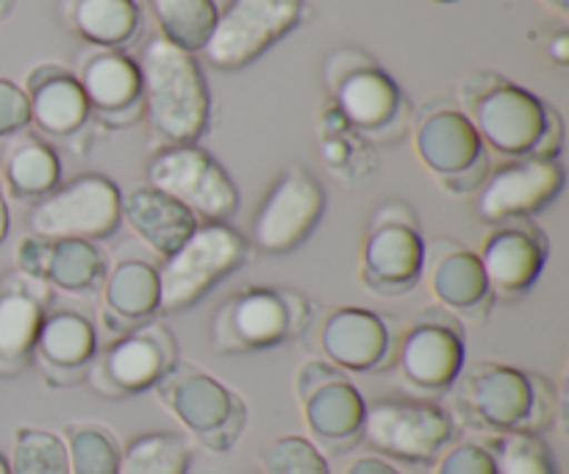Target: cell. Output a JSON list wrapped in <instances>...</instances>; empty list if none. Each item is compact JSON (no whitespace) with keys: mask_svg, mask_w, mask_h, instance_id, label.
<instances>
[{"mask_svg":"<svg viewBox=\"0 0 569 474\" xmlns=\"http://www.w3.org/2000/svg\"><path fill=\"white\" fill-rule=\"evenodd\" d=\"M142 111L167 144H194L209 125V83L198 59L164 37H150L139 53Z\"/></svg>","mask_w":569,"mask_h":474,"instance_id":"6da1fadb","label":"cell"},{"mask_svg":"<svg viewBox=\"0 0 569 474\" xmlns=\"http://www.w3.org/2000/svg\"><path fill=\"white\" fill-rule=\"evenodd\" d=\"M450 389L461 420L498 436L511 431L537 433L539 425H545L542 420H550V386L517 366L478 361L461 370Z\"/></svg>","mask_w":569,"mask_h":474,"instance_id":"7a4b0ae2","label":"cell"},{"mask_svg":"<svg viewBox=\"0 0 569 474\" xmlns=\"http://www.w3.org/2000/svg\"><path fill=\"white\" fill-rule=\"evenodd\" d=\"M461 103L483 148L489 144L511 159L533 155L550 114V105L537 94L495 72H472L461 83Z\"/></svg>","mask_w":569,"mask_h":474,"instance_id":"3957f363","label":"cell"},{"mask_svg":"<svg viewBox=\"0 0 569 474\" xmlns=\"http://www.w3.org/2000/svg\"><path fill=\"white\" fill-rule=\"evenodd\" d=\"M248 259V242L228 222H200L159 266V311L183 314Z\"/></svg>","mask_w":569,"mask_h":474,"instance_id":"277c9868","label":"cell"},{"mask_svg":"<svg viewBox=\"0 0 569 474\" xmlns=\"http://www.w3.org/2000/svg\"><path fill=\"white\" fill-rule=\"evenodd\" d=\"M309 300L292 289L248 286L231 294L211 320V344L222 355L272 350L309 322Z\"/></svg>","mask_w":569,"mask_h":474,"instance_id":"5b68a950","label":"cell"},{"mask_svg":"<svg viewBox=\"0 0 569 474\" xmlns=\"http://www.w3.org/2000/svg\"><path fill=\"white\" fill-rule=\"evenodd\" d=\"M161 405L192 433L203 447L226 453L244 427V405L226 383L198 366L172 364L156 383Z\"/></svg>","mask_w":569,"mask_h":474,"instance_id":"8992f818","label":"cell"},{"mask_svg":"<svg viewBox=\"0 0 569 474\" xmlns=\"http://www.w3.org/2000/svg\"><path fill=\"white\" fill-rule=\"evenodd\" d=\"M148 186L192 211L198 222H226L239 209L237 183L198 144H167L144 167Z\"/></svg>","mask_w":569,"mask_h":474,"instance_id":"52a82bcc","label":"cell"},{"mask_svg":"<svg viewBox=\"0 0 569 474\" xmlns=\"http://www.w3.org/2000/svg\"><path fill=\"white\" fill-rule=\"evenodd\" d=\"M426 239L417 228V214L406 203H383L372 214L361 242L359 275L370 292L395 297L406 294L422 278Z\"/></svg>","mask_w":569,"mask_h":474,"instance_id":"ba28073f","label":"cell"},{"mask_svg":"<svg viewBox=\"0 0 569 474\" xmlns=\"http://www.w3.org/2000/svg\"><path fill=\"white\" fill-rule=\"evenodd\" d=\"M120 186L111 178L87 172L56 186L48 198L37 200L28 214L31 236L48 239H98L120 228Z\"/></svg>","mask_w":569,"mask_h":474,"instance_id":"9c48e42d","label":"cell"},{"mask_svg":"<svg viewBox=\"0 0 569 474\" xmlns=\"http://www.w3.org/2000/svg\"><path fill=\"white\" fill-rule=\"evenodd\" d=\"M303 0H228L203 53L217 70H242L303 20Z\"/></svg>","mask_w":569,"mask_h":474,"instance_id":"30bf717a","label":"cell"},{"mask_svg":"<svg viewBox=\"0 0 569 474\" xmlns=\"http://www.w3.org/2000/svg\"><path fill=\"white\" fill-rule=\"evenodd\" d=\"M415 150L420 164L450 194L478 192L489 175L487 148L459 109H433L422 114L415 131Z\"/></svg>","mask_w":569,"mask_h":474,"instance_id":"8fae6325","label":"cell"},{"mask_svg":"<svg viewBox=\"0 0 569 474\" xmlns=\"http://www.w3.org/2000/svg\"><path fill=\"white\" fill-rule=\"evenodd\" d=\"M453 436L448 411L426 400H376L367 405L361 438L376 453L409 464L437 461Z\"/></svg>","mask_w":569,"mask_h":474,"instance_id":"7c38bea8","label":"cell"},{"mask_svg":"<svg viewBox=\"0 0 569 474\" xmlns=\"http://www.w3.org/2000/svg\"><path fill=\"white\" fill-rule=\"evenodd\" d=\"M326 189L309 167H289L276 178L270 192L256 209L250 242L261 253H292L320 225L326 214Z\"/></svg>","mask_w":569,"mask_h":474,"instance_id":"4fadbf2b","label":"cell"},{"mask_svg":"<svg viewBox=\"0 0 569 474\" xmlns=\"http://www.w3.org/2000/svg\"><path fill=\"white\" fill-rule=\"evenodd\" d=\"M176 361L170 331L159 322H144L94 355L89 381L106 397H128L153 389Z\"/></svg>","mask_w":569,"mask_h":474,"instance_id":"5bb4252c","label":"cell"},{"mask_svg":"<svg viewBox=\"0 0 569 474\" xmlns=\"http://www.w3.org/2000/svg\"><path fill=\"white\" fill-rule=\"evenodd\" d=\"M561 189H565V167L559 164V159L522 155L483 178L476 194V214L489 225L528 220L548 209Z\"/></svg>","mask_w":569,"mask_h":474,"instance_id":"9a60e30c","label":"cell"},{"mask_svg":"<svg viewBox=\"0 0 569 474\" xmlns=\"http://www.w3.org/2000/svg\"><path fill=\"white\" fill-rule=\"evenodd\" d=\"M298 397L311 436L331 447H350L361 438L367 400L337 366L309 361L298 372Z\"/></svg>","mask_w":569,"mask_h":474,"instance_id":"2e32d148","label":"cell"},{"mask_svg":"<svg viewBox=\"0 0 569 474\" xmlns=\"http://www.w3.org/2000/svg\"><path fill=\"white\" fill-rule=\"evenodd\" d=\"M465 370V336L456 316L426 314L403 333L398 347V372L422 394L448 392Z\"/></svg>","mask_w":569,"mask_h":474,"instance_id":"e0dca14e","label":"cell"},{"mask_svg":"<svg viewBox=\"0 0 569 474\" xmlns=\"http://www.w3.org/2000/svg\"><path fill=\"white\" fill-rule=\"evenodd\" d=\"M548 236L533 222L492 225L478 253L492 300H517L531 292L548 266Z\"/></svg>","mask_w":569,"mask_h":474,"instance_id":"ac0fdd59","label":"cell"},{"mask_svg":"<svg viewBox=\"0 0 569 474\" xmlns=\"http://www.w3.org/2000/svg\"><path fill=\"white\" fill-rule=\"evenodd\" d=\"M14 270L48 283L53 292L89 294L100 289L106 272L103 250L87 239H48L22 236L14 248Z\"/></svg>","mask_w":569,"mask_h":474,"instance_id":"d6986e66","label":"cell"},{"mask_svg":"<svg viewBox=\"0 0 569 474\" xmlns=\"http://www.w3.org/2000/svg\"><path fill=\"white\" fill-rule=\"evenodd\" d=\"M50 297L53 289L37 278L17 270L0 278V377L20 375L31 364Z\"/></svg>","mask_w":569,"mask_h":474,"instance_id":"ffe728a7","label":"cell"},{"mask_svg":"<svg viewBox=\"0 0 569 474\" xmlns=\"http://www.w3.org/2000/svg\"><path fill=\"white\" fill-rule=\"evenodd\" d=\"M328 81H331L337 111L345 125L365 133H381L398 120L400 114V89L381 67L367 61L365 56H356V64L345 70L328 67Z\"/></svg>","mask_w":569,"mask_h":474,"instance_id":"44dd1931","label":"cell"},{"mask_svg":"<svg viewBox=\"0 0 569 474\" xmlns=\"http://www.w3.org/2000/svg\"><path fill=\"white\" fill-rule=\"evenodd\" d=\"M437 248L428 253L426 244V281L433 300L450 316L465 320H481L492 305L487 275H483L481 259L476 250L465 248L461 242H433Z\"/></svg>","mask_w":569,"mask_h":474,"instance_id":"7402d4cb","label":"cell"},{"mask_svg":"<svg viewBox=\"0 0 569 474\" xmlns=\"http://www.w3.org/2000/svg\"><path fill=\"white\" fill-rule=\"evenodd\" d=\"M72 75L81 83L89 111H98L111 125L133 122L142 114L139 67L122 50L92 48L89 53H83L78 72Z\"/></svg>","mask_w":569,"mask_h":474,"instance_id":"603a6c76","label":"cell"},{"mask_svg":"<svg viewBox=\"0 0 569 474\" xmlns=\"http://www.w3.org/2000/svg\"><path fill=\"white\" fill-rule=\"evenodd\" d=\"M389 327L376 311L342 305L326 316L320 331L322 355L342 372H370L387 364Z\"/></svg>","mask_w":569,"mask_h":474,"instance_id":"cb8c5ba5","label":"cell"},{"mask_svg":"<svg viewBox=\"0 0 569 474\" xmlns=\"http://www.w3.org/2000/svg\"><path fill=\"white\" fill-rule=\"evenodd\" d=\"M122 222L161 261L176 253L200 225L192 211H187L167 194L150 189L148 183L120 194V225Z\"/></svg>","mask_w":569,"mask_h":474,"instance_id":"d4e9b609","label":"cell"},{"mask_svg":"<svg viewBox=\"0 0 569 474\" xmlns=\"http://www.w3.org/2000/svg\"><path fill=\"white\" fill-rule=\"evenodd\" d=\"M98 355V331L83 314L70 309L48 311L39 327L33 359L59 386L76 383Z\"/></svg>","mask_w":569,"mask_h":474,"instance_id":"484cf974","label":"cell"},{"mask_svg":"<svg viewBox=\"0 0 569 474\" xmlns=\"http://www.w3.org/2000/svg\"><path fill=\"white\" fill-rule=\"evenodd\" d=\"M103 322L114 333H131L159 314V270L142 259H122L106 272Z\"/></svg>","mask_w":569,"mask_h":474,"instance_id":"4316f807","label":"cell"},{"mask_svg":"<svg viewBox=\"0 0 569 474\" xmlns=\"http://www.w3.org/2000/svg\"><path fill=\"white\" fill-rule=\"evenodd\" d=\"M31 122L50 137H70L89 120V103L72 72L56 64L31 70L26 83Z\"/></svg>","mask_w":569,"mask_h":474,"instance_id":"83f0119b","label":"cell"},{"mask_svg":"<svg viewBox=\"0 0 569 474\" xmlns=\"http://www.w3.org/2000/svg\"><path fill=\"white\" fill-rule=\"evenodd\" d=\"M3 186L17 200H42L59 186L61 161L50 144L37 137L14 139L3 159Z\"/></svg>","mask_w":569,"mask_h":474,"instance_id":"f1b7e54d","label":"cell"},{"mask_svg":"<svg viewBox=\"0 0 569 474\" xmlns=\"http://www.w3.org/2000/svg\"><path fill=\"white\" fill-rule=\"evenodd\" d=\"M70 26L92 48H120L131 42L139 28L133 0H72Z\"/></svg>","mask_w":569,"mask_h":474,"instance_id":"f546056e","label":"cell"},{"mask_svg":"<svg viewBox=\"0 0 569 474\" xmlns=\"http://www.w3.org/2000/svg\"><path fill=\"white\" fill-rule=\"evenodd\" d=\"M159 37L187 53H203L217 22L214 0H150Z\"/></svg>","mask_w":569,"mask_h":474,"instance_id":"4dcf8cb0","label":"cell"},{"mask_svg":"<svg viewBox=\"0 0 569 474\" xmlns=\"http://www.w3.org/2000/svg\"><path fill=\"white\" fill-rule=\"evenodd\" d=\"M189 453L187 438L176 433H142L120 455L117 474H187Z\"/></svg>","mask_w":569,"mask_h":474,"instance_id":"1f68e13d","label":"cell"},{"mask_svg":"<svg viewBox=\"0 0 569 474\" xmlns=\"http://www.w3.org/2000/svg\"><path fill=\"white\" fill-rule=\"evenodd\" d=\"M64 450L70 474H117L120 444L114 433L94 422H72L64 427Z\"/></svg>","mask_w":569,"mask_h":474,"instance_id":"d6a6232c","label":"cell"},{"mask_svg":"<svg viewBox=\"0 0 569 474\" xmlns=\"http://www.w3.org/2000/svg\"><path fill=\"white\" fill-rule=\"evenodd\" d=\"M9 474H70L61 436L44 431V427H17Z\"/></svg>","mask_w":569,"mask_h":474,"instance_id":"836d02e7","label":"cell"},{"mask_svg":"<svg viewBox=\"0 0 569 474\" xmlns=\"http://www.w3.org/2000/svg\"><path fill=\"white\" fill-rule=\"evenodd\" d=\"M489 450L495 455L498 474H559L553 453L537 433H503Z\"/></svg>","mask_w":569,"mask_h":474,"instance_id":"e575fe53","label":"cell"},{"mask_svg":"<svg viewBox=\"0 0 569 474\" xmlns=\"http://www.w3.org/2000/svg\"><path fill=\"white\" fill-rule=\"evenodd\" d=\"M261 474H331L311 438L278 436L261 450Z\"/></svg>","mask_w":569,"mask_h":474,"instance_id":"d590c367","label":"cell"},{"mask_svg":"<svg viewBox=\"0 0 569 474\" xmlns=\"http://www.w3.org/2000/svg\"><path fill=\"white\" fill-rule=\"evenodd\" d=\"M433 474H498V466H495L492 450L465 442L439 453Z\"/></svg>","mask_w":569,"mask_h":474,"instance_id":"8d00e7d4","label":"cell"},{"mask_svg":"<svg viewBox=\"0 0 569 474\" xmlns=\"http://www.w3.org/2000/svg\"><path fill=\"white\" fill-rule=\"evenodd\" d=\"M28 125H31V105L26 89L9 78H0V139L17 137Z\"/></svg>","mask_w":569,"mask_h":474,"instance_id":"74e56055","label":"cell"},{"mask_svg":"<svg viewBox=\"0 0 569 474\" xmlns=\"http://www.w3.org/2000/svg\"><path fill=\"white\" fill-rule=\"evenodd\" d=\"M342 474H403V472H398L389 461L378 458V455H361V458L350 461Z\"/></svg>","mask_w":569,"mask_h":474,"instance_id":"f35d334b","label":"cell"},{"mask_svg":"<svg viewBox=\"0 0 569 474\" xmlns=\"http://www.w3.org/2000/svg\"><path fill=\"white\" fill-rule=\"evenodd\" d=\"M320 150H322V159H326L331 167H342V164H348V161H350V144L345 142L339 133L328 137L326 142L320 144Z\"/></svg>","mask_w":569,"mask_h":474,"instance_id":"ab89813d","label":"cell"},{"mask_svg":"<svg viewBox=\"0 0 569 474\" xmlns=\"http://www.w3.org/2000/svg\"><path fill=\"white\" fill-rule=\"evenodd\" d=\"M548 53H550V59L556 61V64H561V67L567 64V61H569V33L567 31H559L553 39H550Z\"/></svg>","mask_w":569,"mask_h":474,"instance_id":"60d3db41","label":"cell"},{"mask_svg":"<svg viewBox=\"0 0 569 474\" xmlns=\"http://www.w3.org/2000/svg\"><path fill=\"white\" fill-rule=\"evenodd\" d=\"M9 228H11L9 200H6V186H3V178H0V244H3L6 236H9Z\"/></svg>","mask_w":569,"mask_h":474,"instance_id":"b9f144b4","label":"cell"},{"mask_svg":"<svg viewBox=\"0 0 569 474\" xmlns=\"http://www.w3.org/2000/svg\"><path fill=\"white\" fill-rule=\"evenodd\" d=\"M539 3L545 6V9L556 11L559 17H567L569 14V0H539Z\"/></svg>","mask_w":569,"mask_h":474,"instance_id":"7bdbcfd3","label":"cell"},{"mask_svg":"<svg viewBox=\"0 0 569 474\" xmlns=\"http://www.w3.org/2000/svg\"><path fill=\"white\" fill-rule=\"evenodd\" d=\"M11 6H14V0H0V20H3V17L9 14Z\"/></svg>","mask_w":569,"mask_h":474,"instance_id":"ee69618b","label":"cell"},{"mask_svg":"<svg viewBox=\"0 0 569 474\" xmlns=\"http://www.w3.org/2000/svg\"><path fill=\"white\" fill-rule=\"evenodd\" d=\"M0 474H9V458H3V455H0Z\"/></svg>","mask_w":569,"mask_h":474,"instance_id":"f6af8a7d","label":"cell"},{"mask_svg":"<svg viewBox=\"0 0 569 474\" xmlns=\"http://www.w3.org/2000/svg\"><path fill=\"white\" fill-rule=\"evenodd\" d=\"M437 3H453V0H437Z\"/></svg>","mask_w":569,"mask_h":474,"instance_id":"bcb514c9","label":"cell"}]
</instances>
